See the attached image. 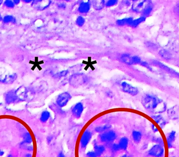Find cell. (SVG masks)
Here are the masks:
<instances>
[{
  "mask_svg": "<svg viewBox=\"0 0 179 157\" xmlns=\"http://www.w3.org/2000/svg\"><path fill=\"white\" fill-rule=\"evenodd\" d=\"M141 103L147 110L157 113L163 112L166 109V105L163 100L150 94H146L142 97Z\"/></svg>",
  "mask_w": 179,
  "mask_h": 157,
  "instance_id": "obj_1",
  "label": "cell"
},
{
  "mask_svg": "<svg viewBox=\"0 0 179 157\" xmlns=\"http://www.w3.org/2000/svg\"><path fill=\"white\" fill-rule=\"evenodd\" d=\"M17 75L14 73L9 72L5 70H0V82L5 84L12 83L16 79Z\"/></svg>",
  "mask_w": 179,
  "mask_h": 157,
  "instance_id": "obj_2",
  "label": "cell"
},
{
  "mask_svg": "<svg viewBox=\"0 0 179 157\" xmlns=\"http://www.w3.org/2000/svg\"><path fill=\"white\" fill-rule=\"evenodd\" d=\"M70 83L73 86H78L84 84L87 81L86 75L81 73H77L71 75L70 79Z\"/></svg>",
  "mask_w": 179,
  "mask_h": 157,
  "instance_id": "obj_3",
  "label": "cell"
},
{
  "mask_svg": "<svg viewBox=\"0 0 179 157\" xmlns=\"http://www.w3.org/2000/svg\"><path fill=\"white\" fill-rule=\"evenodd\" d=\"M71 98L72 96L68 92L62 93L61 94H59L57 97V104L59 107L63 108L67 105V104L70 101Z\"/></svg>",
  "mask_w": 179,
  "mask_h": 157,
  "instance_id": "obj_4",
  "label": "cell"
},
{
  "mask_svg": "<svg viewBox=\"0 0 179 157\" xmlns=\"http://www.w3.org/2000/svg\"><path fill=\"white\" fill-rule=\"evenodd\" d=\"M151 2L150 1H134L132 10L137 13H142L145 7Z\"/></svg>",
  "mask_w": 179,
  "mask_h": 157,
  "instance_id": "obj_5",
  "label": "cell"
},
{
  "mask_svg": "<svg viewBox=\"0 0 179 157\" xmlns=\"http://www.w3.org/2000/svg\"><path fill=\"white\" fill-rule=\"evenodd\" d=\"M120 85H121L122 90L124 92L132 96H135L138 94L139 91L138 89L127 82H122Z\"/></svg>",
  "mask_w": 179,
  "mask_h": 157,
  "instance_id": "obj_6",
  "label": "cell"
},
{
  "mask_svg": "<svg viewBox=\"0 0 179 157\" xmlns=\"http://www.w3.org/2000/svg\"><path fill=\"white\" fill-rule=\"evenodd\" d=\"M100 137V140L102 142L108 143L114 141L116 138V135L114 131L111 130L102 134Z\"/></svg>",
  "mask_w": 179,
  "mask_h": 157,
  "instance_id": "obj_7",
  "label": "cell"
},
{
  "mask_svg": "<svg viewBox=\"0 0 179 157\" xmlns=\"http://www.w3.org/2000/svg\"><path fill=\"white\" fill-rule=\"evenodd\" d=\"M51 1H33L32 6L38 10H44L49 6Z\"/></svg>",
  "mask_w": 179,
  "mask_h": 157,
  "instance_id": "obj_8",
  "label": "cell"
},
{
  "mask_svg": "<svg viewBox=\"0 0 179 157\" xmlns=\"http://www.w3.org/2000/svg\"><path fill=\"white\" fill-rule=\"evenodd\" d=\"M163 153H164L163 148L159 145L153 146L149 151V155L155 157H161Z\"/></svg>",
  "mask_w": 179,
  "mask_h": 157,
  "instance_id": "obj_9",
  "label": "cell"
},
{
  "mask_svg": "<svg viewBox=\"0 0 179 157\" xmlns=\"http://www.w3.org/2000/svg\"><path fill=\"white\" fill-rule=\"evenodd\" d=\"M84 110V106L81 102H79L73 106L72 109V113L74 117L79 118L82 115Z\"/></svg>",
  "mask_w": 179,
  "mask_h": 157,
  "instance_id": "obj_10",
  "label": "cell"
},
{
  "mask_svg": "<svg viewBox=\"0 0 179 157\" xmlns=\"http://www.w3.org/2000/svg\"><path fill=\"white\" fill-rule=\"evenodd\" d=\"M92 137L91 133L89 130L85 131L80 139V143L82 148L86 147Z\"/></svg>",
  "mask_w": 179,
  "mask_h": 157,
  "instance_id": "obj_11",
  "label": "cell"
},
{
  "mask_svg": "<svg viewBox=\"0 0 179 157\" xmlns=\"http://www.w3.org/2000/svg\"><path fill=\"white\" fill-rule=\"evenodd\" d=\"M153 64H154L155 66L163 69V70L166 71H168L170 73L175 75L177 77H179V73L177 72L176 71L174 70L173 69H172L171 68H169V67L165 65L163 63H161V62H160L159 61H153Z\"/></svg>",
  "mask_w": 179,
  "mask_h": 157,
  "instance_id": "obj_12",
  "label": "cell"
},
{
  "mask_svg": "<svg viewBox=\"0 0 179 157\" xmlns=\"http://www.w3.org/2000/svg\"><path fill=\"white\" fill-rule=\"evenodd\" d=\"M19 100L16 91H11L7 92L5 95V101L7 103H11Z\"/></svg>",
  "mask_w": 179,
  "mask_h": 157,
  "instance_id": "obj_13",
  "label": "cell"
},
{
  "mask_svg": "<svg viewBox=\"0 0 179 157\" xmlns=\"http://www.w3.org/2000/svg\"><path fill=\"white\" fill-rule=\"evenodd\" d=\"M168 115L171 119H178L179 118V106H175L174 107L169 110Z\"/></svg>",
  "mask_w": 179,
  "mask_h": 157,
  "instance_id": "obj_14",
  "label": "cell"
},
{
  "mask_svg": "<svg viewBox=\"0 0 179 157\" xmlns=\"http://www.w3.org/2000/svg\"><path fill=\"white\" fill-rule=\"evenodd\" d=\"M90 9V3L89 2H83L81 3L78 8L79 12L85 14L89 12Z\"/></svg>",
  "mask_w": 179,
  "mask_h": 157,
  "instance_id": "obj_15",
  "label": "cell"
},
{
  "mask_svg": "<svg viewBox=\"0 0 179 157\" xmlns=\"http://www.w3.org/2000/svg\"><path fill=\"white\" fill-rule=\"evenodd\" d=\"M133 19H134L132 17H127V18L118 19L116 21V23L118 26H122L128 25V26H130Z\"/></svg>",
  "mask_w": 179,
  "mask_h": 157,
  "instance_id": "obj_16",
  "label": "cell"
},
{
  "mask_svg": "<svg viewBox=\"0 0 179 157\" xmlns=\"http://www.w3.org/2000/svg\"><path fill=\"white\" fill-rule=\"evenodd\" d=\"M132 57L129 54H123L120 57V60L123 63H126L128 65H132Z\"/></svg>",
  "mask_w": 179,
  "mask_h": 157,
  "instance_id": "obj_17",
  "label": "cell"
},
{
  "mask_svg": "<svg viewBox=\"0 0 179 157\" xmlns=\"http://www.w3.org/2000/svg\"><path fill=\"white\" fill-rule=\"evenodd\" d=\"M146 19V17L142 16L140 17L138 19H133V21H132V23L130 24V26L132 27H136L139 25V24H140L142 22L145 21Z\"/></svg>",
  "mask_w": 179,
  "mask_h": 157,
  "instance_id": "obj_18",
  "label": "cell"
},
{
  "mask_svg": "<svg viewBox=\"0 0 179 157\" xmlns=\"http://www.w3.org/2000/svg\"><path fill=\"white\" fill-rule=\"evenodd\" d=\"M93 6L96 10H100L103 8L105 5V1H93Z\"/></svg>",
  "mask_w": 179,
  "mask_h": 157,
  "instance_id": "obj_19",
  "label": "cell"
},
{
  "mask_svg": "<svg viewBox=\"0 0 179 157\" xmlns=\"http://www.w3.org/2000/svg\"><path fill=\"white\" fill-rule=\"evenodd\" d=\"M128 144V140L126 137H122L120 139V141L118 143L120 149L124 150L127 149Z\"/></svg>",
  "mask_w": 179,
  "mask_h": 157,
  "instance_id": "obj_20",
  "label": "cell"
},
{
  "mask_svg": "<svg viewBox=\"0 0 179 157\" xmlns=\"http://www.w3.org/2000/svg\"><path fill=\"white\" fill-rule=\"evenodd\" d=\"M153 9V5L152 4V2H151L144 9V11L142 12V14L143 15V16L146 17L148 16L149 14H150L152 11Z\"/></svg>",
  "mask_w": 179,
  "mask_h": 157,
  "instance_id": "obj_21",
  "label": "cell"
},
{
  "mask_svg": "<svg viewBox=\"0 0 179 157\" xmlns=\"http://www.w3.org/2000/svg\"><path fill=\"white\" fill-rule=\"evenodd\" d=\"M105 150V149L103 146L97 145L95 146L94 147V152L97 154V157L101 156Z\"/></svg>",
  "mask_w": 179,
  "mask_h": 157,
  "instance_id": "obj_22",
  "label": "cell"
},
{
  "mask_svg": "<svg viewBox=\"0 0 179 157\" xmlns=\"http://www.w3.org/2000/svg\"><path fill=\"white\" fill-rule=\"evenodd\" d=\"M132 136L133 140L135 143H139V141H141L142 135L140 131L134 130L132 133Z\"/></svg>",
  "mask_w": 179,
  "mask_h": 157,
  "instance_id": "obj_23",
  "label": "cell"
},
{
  "mask_svg": "<svg viewBox=\"0 0 179 157\" xmlns=\"http://www.w3.org/2000/svg\"><path fill=\"white\" fill-rule=\"evenodd\" d=\"M50 116V113L47 110H45L42 112L41 114L40 117V121L42 123H46L48 120H49Z\"/></svg>",
  "mask_w": 179,
  "mask_h": 157,
  "instance_id": "obj_24",
  "label": "cell"
},
{
  "mask_svg": "<svg viewBox=\"0 0 179 157\" xmlns=\"http://www.w3.org/2000/svg\"><path fill=\"white\" fill-rule=\"evenodd\" d=\"M159 54H160V56L163 57V58L167 60H169L171 58V54L167 50H161L159 52Z\"/></svg>",
  "mask_w": 179,
  "mask_h": 157,
  "instance_id": "obj_25",
  "label": "cell"
},
{
  "mask_svg": "<svg viewBox=\"0 0 179 157\" xmlns=\"http://www.w3.org/2000/svg\"><path fill=\"white\" fill-rule=\"evenodd\" d=\"M33 142V139L29 133H26L24 135L23 143L26 144H30Z\"/></svg>",
  "mask_w": 179,
  "mask_h": 157,
  "instance_id": "obj_26",
  "label": "cell"
},
{
  "mask_svg": "<svg viewBox=\"0 0 179 157\" xmlns=\"http://www.w3.org/2000/svg\"><path fill=\"white\" fill-rule=\"evenodd\" d=\"M175 132L174 131L171 132L167 139L168 145L169 148L171 147L172 143L174 141L175 139Z\"/></svg>",
  "mask_w": 179,
  "mask_h": 157,
  "instance_id": "obj_27",
  "label": "cell"
},
{
  "mask_svg": "<svg viewBox=\"0 0 179 157\" xmlns=\"http://www.w3.org/2000/svg\"><path fill=\"white\" fill-rule=\"evenodd\" d=\"M3 21L4 23H12L14 24L16 23V19L12 15H6L4 17V18L3 19Z\"/></svg>",
  "mask_w": 179,
  "mask_h": 157,
  "instance_id": "obj_28",
  "label": "cell"
},
{
  "mask_svg": "<svg viewBox=\"0 0 179 157\" xmlns=\"http://www.w3.org/2000/svg\"><path fill=\"white\" fill-rule=\"evenodd\" d=\"M153 119L155 120L156 123L160 125V126L163 127L165 124V122L164 120L163 119V118L162 117H161L160 116H156L153 117Z\"/></svg>",
  "mask_w": 179,
  "mask_h": 157,
  "instance_id": "obj_29",
  "label": "cell"
},
{
  "mask_svg": "<svg viewBox=\"0 0 179 157\" xmlns=\"http://www.w3.org/2000/svg\"><path fill=\"white\" fill-rule=\"evenodd\" d=\"M111 126L109 125H104L102 126L97 127L95 128V131L98 133H102L103 131L107 130L110 128Z\"/></svg>",
  "mask_w": 179,
  "mask_h": 157,
  "instance_id": "obj_30",
  "label": "cell"
},
{
  "mask_svg": "<svg viewBox=\"0 0 179 157\" xmlns=\"http://www.w3.org/2000/svg\"><path fill=\"white\" fill-rule=\"evenodd\" d=\"M85 22V19L83 17L81 16H78L76 19L77 25L80 27H82L84 24Z\"/></svg>",
  "mask_w": 179,
  "mask_h": 157,
  "instance_id": "obj_31",
  "label": "cell"
},
{
  "mask_svg": "<svg viewBox=\"0 0 179 157\" xmlns=\"http://www.w3.org/2000/svg\"><path fill=\"white\" fill-rule=\"evenodd\" d=\"M69 73L68 70H64L62 71L61 72L57 73L56 74H55L54 77L56 78H60V77H64L68 75Z\"/></svg>",
  "mask_w": 179,
  "mask_h": 157,
  "instance_id": "obj_32",
  "label": "cell"
},
{
  "mask_svg": "<svg viewBox=\"0 0 179 157\" xmlns=\"http://www.w3.org/2000/svg\"><path fill=\"white\" fill-rule=\"evenodd\" d=\"M132 64L133 65L140 64V63H141V59L138 56H134L132 57Z\"/></svg>",
  "mask_w": 179,
  "mask_h": 157,
  "instance_id": "obj_33",
  "label": "cell"
},
{
  "mask_svg": "<svg viewBox=\"0 0 179 157\" xmlns=\"http://www.w3.org/2000/svg\"><path fill=\"white\" fill-rule=\"evenodd\" d=\"M117 2L118 1L117 0H110L106 2L105 5L107 7H111V6H113L117 4Z\"/></svg>",
  "mask_w": 179,
  "mask_h": 157,
  "instance_id": "obj_34",
  "label": "cell"
},
{
  "mask_svg": "<svg viewBox=\"0 0 179 157\" xmlns=\"http://www.w3.org/2000/svg\"><path fill=\"white\" fill-rule=\"evenodd\" d=\"M4 4L5 6H6L8 8H13L15 6L14 2L12 1H9V0L5 1L4 2Z\"/></svg>",
  "mask_w": 179,
  "mask_h": 157,
  "instance_id": "obj_35",
  "label": "cell"
},
{
  "mask_svg": "<svg viewBox=\"0 0 179 157\" xmlns=\"http://www.w3.org/2000/svg\"><path fill=\"white\" fill-rule=\"evenodd\" d=\"M28 144H26V143H22L21 144V147L24 148V149H26V150H28V151H32L33 150V146H31L27 145Z\"/></svg>",
  "mask_w": 179,
  "mask_h": 157,
  "instance_id": "obj_36",
  "label": "cell"
},
{
  "mask_svg": "<svg viewBox=\"0 0 179 157\" xmlns=\"http://www.w3.org/2000/svg\"><path fill=\"white\" fill-rule=\"evenodd\" d=\"M140 65L142 66H143L144 67H145V68H147L148 69L150 70H152L151 67L150 66H149V65L148 63H147L146 62H145V61H141V63H140Z\"/></svg>",
  "mask_w": 179,
  "mask_h": 157,
  "instance_id": "obj_37",
  "label": "cell"
},
{
  "mask_svg": "<svg viewBox=\"0 0 179 157\" xmlns=\"http://www.w3.org/2000/svg\"><path fill=\"white\" fill-rule=\"evenodd\" d=\"M112 149L114 151H118V150H120V146H119V145L118 144H116V143H114V144H113V145H112Z\"/></svg>",
  "mask_w": 179,
  "mask_h": 157,
  "instance_id": "obj_38",
  "label": "cell"
},
{
  "mask_svg": "<svg viewBox=\"0 0 179 157\" xmlns=\"http://www.w3.org/2000/svg\"><path fill=\"white\" fill-rule=\"evenodd\" d=\"M87 155L88 157H97V154L94 151H89L87 153Z\"/></svg>",
  "mask_w": 179,
  "mask_h": 157,
  "instance_id": "obj_39",
  "label": "cell"
},
{
  "mask_svg": "<svg viewBox=\"0 0 179 157\" xmlns=\"http://www.w3.org/2000/svg\"><path fill=\"white\" fill-rule=\"evenodd\" d=\"M174 11L175 13L179 16V3L175 6Z\"/></svg>",
  "mask_w": 179,
  "mask_h": 157,
  "instance_id": "obj_40",
  "label": "cell"
},
{
  "mask_svg": "<svg viewBox=\"0 0 179 157\" xmlns=\"http://www.w3.org/2000/svg\"><path fill=\"white\" fill-rule=\"evenodd\" d=\"M58 6H59L60 8H65L66 7V5L64 3H61V4H60L58 5Z\"/></svg>",
  "mask_w": 179,
  "mask_h": 157,
  "instance_id": "obj_41",
  "label": "cell"
},
{
  "mask_svg": "<svg viewBox=\"0 0 179 157\" xmlns=\"http://www.w3.org/2000/svg\"><path fill=\"white\" fill-rule=\"evenodd\" d=\"M58 157H66L64 155V153H59V155L58 156Z\"/></svg>",
  "mask_w": 179,
  "mask_h": 157,
  "instance_id": "obj_42",
  "label": "cell"
},
{
  "mask_svg": "<svg viewBox=\"0 0 179 157\" xmlns=\"http://www.w3.org/2000/svg\"><path fill=\"white\" fill-rule=\"evenodd\" d=\"M24 157H32V155L31 153H27L24 156Z\"/></svg>",
  "mask_w": 179,
  "mask_h": 157,
  "instance_id": "obj_43",
  "label": "cell"
},
{
  "mask_svg": "<svg viewBox=\"0 0 179 157\" xmlns=\"http://www.w3.org/2000/svg\"><path fill=\"white\" fill-rule=\"evenodd\" d=\"M13 2H14V4H18L20 2V1H19V0H17V1H16V0H15V1H13Z\"/></svg>",
  "mask_w": 179,
  "mask_h": 157,
  "instance_id": "obj_44",
  "label": "cell"
},
{
  "mask_svg": "<svg viewBox=\"0 0 179 157\" xmlns=\"http://www.w3.org/2000/svg\"><path fill=\"white\" fill-rule=\"evenodd\" d=\"M4 154V152L2 150H0V157H2Z\"/></svg>",
  "mask_w": 179,
  "mask_h": 157,
  "instance_id": "obj_45",
  "label": "cell"
},
{
  "mask_svg": "<svg viewBox=\"0 0 179 157\" xmlns=\"http://www.w3.org/2000/svg\"><path fill=\"white\" fill-rule=\"evenodd\" d=\"M24 2L26 3H30L32 1H31V0H25V1H23Z\"/></svg>",
  "mask_w": 179,
  "mask_h": 157,
  "instance_id": "obj_46",
  "label": "cell"
},
{
  "mask_svg": "<svg viewBox=\"0 0 179 157\" xmlns=\"http://www.w3.org/2000/svg\"><path fill=\"white\" fill-rule=\"evenodd\" d=\"M120 157H128L127 156V155H122V156H121Z\"/></svg>",
  "mask_w": 179,
  "mask_h": 157,
  "instance_id": "obj_47",
  "label": "cell"
},
{
  "mask_svg": "<svg viewBox=\"0 0 179 157\" xmlns=\"http://www.w3.org/2000/svg\"><path fill=\"white\" fill-rule=\"evenodd\" d=\"M2 17L1 15V14H0V21H2Z\"/></svg>",
  "mask_w": 179,
  "mask_h": 157,
  "instance_id": "obj_48",
  "label": "cell"
},
{
  "mask_svg": "<svg viewBox=\"0 0 179 157\" xmlns=\"http://www.w3.org/2000/svg\"><path fill=\"white\" fill-rule=\"evenodd\" d=\"M7 157H14V156H13L12 155H9V156H7Z\"/></svg>",
  "mask_w": 179,
  "mask_h": 157,
  "instance_id": "obj_49",
  "label": "cell"
},
{
  "mask_svg": "<svg viewBox=\"0 0 179 157\" xmlns=\"http://www.w3.org/2000/svg\"><path fill=\"white\" fill-rule=\"evenodd\" d=\"M2 3L3 1H2V0H0V5L2 4Z\"/></svg>",
  "mask_w": 179,
  "mask_h": 157,
  "instance_id": "obj_50",
  "label": "cell"
}]
</instances>
